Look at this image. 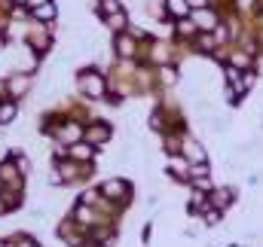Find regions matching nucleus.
<instances>
[{
    "mask_svg": "<svg viewBox=\"0 0 263 247\" xmlns=\"http://www.w3.org/2000/svg\"><path fill=\"white\" fill-rule=\"evenodd\" d=\"M190 18L196 22V28L199 31H208V34H214L223 22H220V12L217 9H211V6H202V9H193L190 12Z\"/></svg>",
    "mask_w": 263,
    "mask_h": 247,
    "instance_id": "obj_1",
    "label": "nucleus"
},
{
    "mask_svg": "<svg viewBox=\"0 0 263 247\" xmlns=\"http://www.w3.org/2000/svg\"><path fill=\"white\" fill-rule=\"evenodd\" d=\"M80 89L89 95V98H104V76L101 73H95V70H86L83 76H80Z\"/></svg>",
    "mask_w": 263,
    "mask_h": 247,
    "instance_id": "obj_2",
    "label": "nucleus"
},
{
    "mask_svg": "<svg viewBox=\"0 0 263 247\" xmlns=\"http://www.w3.org/2000/svg\"><path fill=\"white\" fill-rule=\"evenodd\" d=\"M190 12H193V6L187 0H165V15H172L175 22L178 18H190Z\"/></svg>",
    "mask_w": 263,
    "mask_h": 247,
    "instance_id": "obj_3",
    "label": "nucleus"
},
{
    "mask_svg": "<svg viewBox=\"0 0 263 247\" xmlns=\"http://www.w3.org/2000/svg\"><path fill=\"white\" fill-rule=\"evenodd\" d=\"M101 195H107V198H126V195H129V183H123V180H107V183L101 186Z\"/></svg>",
    "mask_w": 263,
    "mask_h": 247,
    "instance_id": "obj_4",
    "label": "nucleus"
},
{
    "mask_svg": "<svg viewBox=\"0 0 263 247\" xmlns=\"http://www.w3.org/2000/svg\"><path fill=\"white\" fill-rule=\"evenodd\" d=\"M114 46H117V52H120L123 58H132V55H135V37L126 34V31L117 34V43H114Z\"/></svg>",
    "mask_w": 263,
    "mask_h": 247,
    "instance_id": "obj_5",
    "label": "nucleus"
},
{
    "mask_svg": "<svg viewBox=\"0 0 263 247\" xmlns=\"http://www.w3.org/2000/svg\"><path fill=\"white\" fill-rule=\"evenodd\" d=\"M104 25H107L114 34H123V31H126V25H129V18H126V12L120 9V12H114V15H104Z\"/></svg>",
    "mask_w": 263,
    "mask_h": 247,
    "instance_id": "obj_6",
    "label": "nucleus"
},
{
    "mask_svg": "<svg viewBox=\"0 0 263 247\" xmlns=\"http://www.w3.org/2000/svg\"><path fill=\"white\" fill-rule=\"evenodd\" d=\"M107 137H110V128H107V125H104V122L92 125V128L86 131V140H89V143H104Z\"/></svg>",
    "mask_w": 263,
    "mask_h": 247,
    "instance_id": "obj_7",
    "label": "nucleus"
},
{
    "mask_svg": "<svg viewBox=\"0 0 263 247\" xmlns=\"http://www.w3.org/2000/svg\"><path fill=\"white\" fill-rule=\"evenodd\" d=\"M184 153H187V162H193V165H202L208 156H205V150L199 147L196 140H187V147H184Z\"/></svg>",
    "mask_w": 263,
    "mask_h": 247,
    "instance_id": "obj_8",
    "label": "nucleus"
},
{
    "mask_svg": "<svg viewBox=\"0 0 263 247\" xmlns=\"http://www.w3.org/2000/svg\"><path fill=\"white\" fill-rule=\"evenodd\" d=\"M67 153H70V159H77V162H89L95 150H92V143H73Z\"/></svg>",
    "mask_w": 263,
    "mask_h": 247,
    "instance_id": "obj_9",
    "label": "nucleus"
},
{
    "mask_svg": "<svg viewBox=\"0 0 263 247\" xmlns=\"http://www.w3.org/2000/svg\"><path fill=\"white\" fill-rule=\"evenodd\" d=\"M168 168L175 171V177H190V162L187 159H181V156H172V162H168Z\"/></svg>",
    "mask_w": 263,
    "mask_h": 247,
    "instance_id": "obj_10",
    "label": "nucleus"
},
{
    "mask_svg": "<svg viewBox=\"0 0 263 247\" xmlns=\"http://www.w3.org/2000/svg\"><path fill=\"white\" fill-rule=\"evenodd\" d=\"M230 198H233V192H230V189H214V195H211L208 201H211V208H217V211H223V208L230 204Z\"/></svg>",
    "mask_w": 263,
    "mask_h": 247,
    "instance_id": "obj_11",
    "label": "nucleus"
},
{
    "mask_svg": "<svg viewBox=\"0 0 263 247\" xmlns=\"http://www.w3.org/2000/svg\"><path fill=\"white\" fill-rule=\"evenodd\" d=\"M196 46L202 49V52H211V49L217 46V37H214V34H208V31H199V34H196Z\"/></svg>",
    "mask_w": 263,
    "mask_h": 247,
    "instance_id": "obj_12",
    "label": "nucleus"
},
{
    "mask_svg": "<svg viewBox=\"0 0 263 247\" xmlns=\"http://www.w3.org/2000/svg\"><path fill=\"white\" fill-rule=\"evenodd\" d=\"M34 18H40V22H52V18H55V3L46 0L43 6H37V9H34Z\"/></svg>",
    "mask_w": 263,
    "mask_h": 247,
    "instance_id": "obj_13",
    "label": "nucleus"
},
{
    "mask_svg": "<svg viewBox=\"0 0 263 247\" xmlns=\"http://www.w3.org/2000/svg\"><path fill=\"white\" fill-rule=\"evenodd\" d=\"M59 137H62V140H80V137H83V128L73 125V122H67L65 128H59Z\"/></svg>",
    "mask_w": 263,
    "mask_h": 247,
    "instance_id": "obj_14",
    "label": "nucleus"
},
{
    "mask_svg": "<svg viewBox=\"0 0 263 247\" xmlns=\"http://www.w3.org/2000/svg\"><path fill=\"white\" fill-rule=\"evenodd\" d=\"M178 34H181V37H196L199 34L196 22H193V18H178Z\"/></svg>",
    "mask_w": 263,
    "mask_h": 247,
    "instance_id": "obj_15",
    "label": "nucleus"
},
{
    "mask_svg": "<svg viewBox=\"0 0 263 247\" xmlns=\"http://www.w3.org/2000/svg\"><path fill=\"white\" fill-rule=\"evenodd\" d=\"M0 177L15 183V180H18V165H15V162H3V165H0Z\"/></svg>",
    "mask_w": 263,
    "mask_h": 247,
    "instance_id": "obj_16",
    "label": "nucleus"
},
{
    "mask_svg": "<svg viewBox=\"0 0 263 247\" xmlns=\"http://www.w3.org/2000/svg\"><path fill=\"white\" fill-rule=\"evenodd\" d=\"M98 9H101V18H104V15H114V12H120L123 6H120V0H98Z\"/></svg>",
    "mask_w": 263,
    "mask_h": 247,
    "instance_id": "obj_17",
    "label": "nucleus"
},
{
    "mask_svg": "<svg viewBox=\"0 0 263 247\" xmlns=\"http://www.w3.org/2000/svg\"><path fill=\"white\" fill-rule=\"evenodd\" d=\"M15 119V104L12 101H6V104H0V125L12 122Z\"/></svg>",
    "mask_w": 263,
    "mask_h": 247,
    "instance_id": "obj_18",
    "label": "nucleus"
},
{
    "mask_svg": "<svg viewBox=\"0 0 263 247\" xmlns=\"http://www.w3.org/2000/svg\"><path fill=\"white\" fill-rule=\"evenodd\" d=\"M28 83H31L28 76H12V79H9V92H12V95H22V92L28 89Z\"/></svg>",
    "mask_w": 263,
    "mask_h": 247,
    "instance_id": "obj_19",
    "label": "nucleus"
},
{
    "mask_svg": "<svg viewBox=\"0 0 263 247\" xmlns=\"http://www.w3.org/2000/svg\"><path fill=\"white\" fill-rule=\"evenodd\" d=\"M159 76H162V83H165V86H172V83L178 79V70H175V67H168V64H162V70H159Z\"/></svg>",
    "mask_w": 263,
    "mask_h": 247,
    "instance_id": "obj_20",
    "label": "nucleus"
},
{
    "mask_svg": "<svg viewBox=\"0 0 263 247\" xmlns=\"http://www.w3.org/2000/svg\"><path fill=\"white\" fill-rule=\"evenodd\" d=\"M153 61H159V64H165L168 61V52H165V46L162 43H153V55H150Z\"/></svg>",
    "mask_w": 263,
    "mask_h": 247,
    "instance_id": "obj_21",
    "label": "nucleus"
},
{
    "mask_svg": "<svg viewBox=\"0 0 263 247\" xmlns=\"http://www.w3.org/2000/svg\"><path fill=\"white\" fill-rule=\"evenodd\" d=\"M236 3H239V9H254L257 0H236Z\"/></svg>",
    "mask_w": 263,
    "mask_h": 247,
    "instance_id": "obj_22",
    "label": "nucleus"
},
{
    "mask_svg": "<svg viewBox=\"0 0 263 247\" xmlns=\"http://www.w3.org/2000/svg\"><path fill=\"white\" fill-rule=\"evenodd\" d=\"M187 3H190L193 9H202V6H208V0H187Z\"/></svg>",
    "mask_w": 263,
    "mask_h": 247,
    "instance_id": "obj_23",
    "label": "nucleus"
},
{
    "mask_svg": "<svg viewBox=\"0 0 263 247\" xmlns=\"http://www.w3.org/2000/svg\"><path fill=\"white\" fill-rule=\"evenodd\" d=\"M43 3H46V0H28V6H31V9H37V6H43Z\"/></svg>",
    "mask_w": 263,
    "mask_h": 247,
    "instance_id": "obj_24",
    "label": "nucleus"
},
{
    "mask_svg": "<svg viewBox=\"0 0 263 247\" xmlns=\"http://www.w3.org/2000/svg\"><path fill=\"white\" fill-rule=\"evenodd\" d=\"M22 247H37V244H31V241H22Z\"/></svg>",
    "mask_w": 263,
    "mask_h": 247,
    "instance_id": "obj_25",
    "label": "nucleus"
},
{
    "mask_svg": "<svg viewBox=\"0 0 263 247\" xmlns=\"http://www.w3.org/2000/svg\"><path fill=\"white\" fill-rule=\"evenodd\" d=\"M257 6H260V9H263V0H257Z\"/></svg>",
    "mask_w": 263,
    "mask_h": 247,
    "instance_id": "obj_26",
    "label": "nucleus"
},
{
    "mask_svg": "<svg viewBox=\"0 0 263 247\" xmlns=\"http://www.w3.org/2000/svg\"><path fill=\"white\" fill-rule=\"evenodd\" d=\"M15 3H28V0H15Z\"/></svg>",
    "mask_w": 263,
    "mask_h": 247,
    "instance_id": "obj_27",
    "label": "nucleus"
},
{
    "mask_svg": "<svg viewBox=\"0 0 263 247\" xmlns=\"http://www.w3.org/2000/svg\"><path fill=\"white\" fill-rule=\"evenodd\" d=\"M0 189H3V177H0Z\"/></svg>",
    "mask_w": 263,
    "mask_h": 247,
    "instance_id": "obj_28",
    "label": "nucleus"
},
{
    "mask_svg": "<svg viewBox=\"0 0 263 247\" xmlns=\"http://www.w3.org/2000/svg\"><path fill=\"white\" fill-rule=\"evenodd\" d=\"M0 211H3V201H0Z\"/></svg>",
    "mask_w": 263,
    "mask_h": 247,
    "instance_id": "obj_29",
    "label": "nucleus"
}]
</instances>
